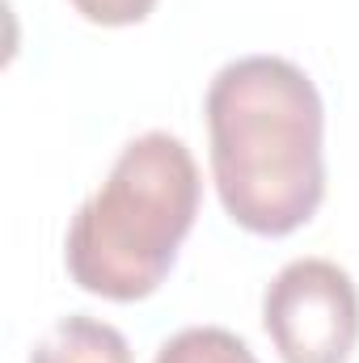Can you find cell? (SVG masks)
<instances>
[{
    "mask_svg": "<svg viewBox=\"0 0 359 363\" xmlns=\"http://www.w3.org/2000/svg\"><path fill=\"white\" fill-rule=\"evenodd\" d=\"M211 182L233 224L287 237L326 199V106L313 77L283 55L224 64L203 97Z\"/></svg>",
    "mask_w": 359,
    "mask_h": 363,
    "instance_id": "1",
    "label": "cell"
},
{
    "mask_svg": "<svg viewBox=\"0 0 359 363\" xmlns=\"http://www.w3.org/2000/svg\"><path fill=\"white\" fill-rule=\"evenodd\" d=\"M199 199V165L178 135H136L68 224L64 262L72 283L114 304L153 296L194 228Z\"/></svg>",
    "mask_w": 359,
    "mask_h": 363,
    "instance_id": "2",
    "label": "cell"
},
{
    "mask_svg": "<svg viewBox=\"0 0 359 363\" xmlns=\"http://www.w3.org/2000/svg\"><path fill=\"white\" fill-rule=\"evenodd\" d=\"M263 325L283 363H347L359 342L355 279L330 258H296L270 279Z\"/></svg>",
    "mask_w": 359,
    "mask_h": 363,
    "instance_id": "3",
    "label": "cell"
},
{
    "mask_svg": "<svg viewBox=\"0 0 359 363\" xmlns=\"http://www.w3.org/2000/svg\"><path fill=\"white\" fill-rule=\"evenodd\" d=\"M30 363H136L127 338L85 313L60 317L30 351Z\"/></svg>",
    "mask_w": 359,
    "mask_h": 363,
    "instance_id": "4",
    "label": "cell"
},
{
    "mask_svg": "<svg viewBox=\"0 0 359 363\" xmlns=\"http://www.w3.org/2000/svg\"><path fill=\"white\" fill-rule=\"evenodd\" d=\"M153 363H258V355L224 325H190L165 338Z\"/></svg>",
    "mask_w": 359,
    "mask_h": 363,
    "instance_id": "5",
    "label": "cell"
},
{
    "mask_svg": "<svg viewBox=\"0 0 359 363\" xmlns=\"http://www.w3.org/2000/svg\"><path fill=\"white\" fill-rule=\"evenodd\" d=\"M68 4L93 26H136L157 9V0H68Z\"/></svg>",
    "mask_w": 359,
    "mask_h": 363,
    "instance_id": "6",
    "label": "cell"
}]
</instances>
